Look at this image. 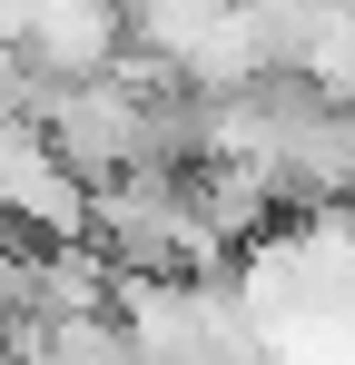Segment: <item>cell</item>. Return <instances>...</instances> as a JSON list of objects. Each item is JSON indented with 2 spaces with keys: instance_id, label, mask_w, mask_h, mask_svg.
Returning a JSON list of instances; mask_svg holds the SVG:
<instances>
[{
  "instance_id": "6da1fadb",
  "label": "cell",
  "mask_w": 355,
  "mask_h": 365,
  "mask_svg": "<svg viewBox=\"0 0 355 365\" xmlns=\"http://www.w3.org/2000/svg\"><path fill=\"white\" fill-rule=\"evenodd\" d=\"M10 50H20V69L40 89H79V79L118 69L128 30H118V0H30L20 30H10Z\"/></svg>"
},
{
  "instance_id": "7a4b0ae2",
  "label": "cell",
  "mask_w": 355,
  "mask_h": 365,
  "mask_svg": "<svg viewBox=\"0 0 355 365\" xmlns=\"http://www.w3.org/2000/svg\"><path fill=\"white\" fill-rule=\"evenodd\" d=\"M0 217L40 227V237H79V217H89V197L59 178V158L40 148L30 119H0Z\"/></svg>"
}]
</instances>
